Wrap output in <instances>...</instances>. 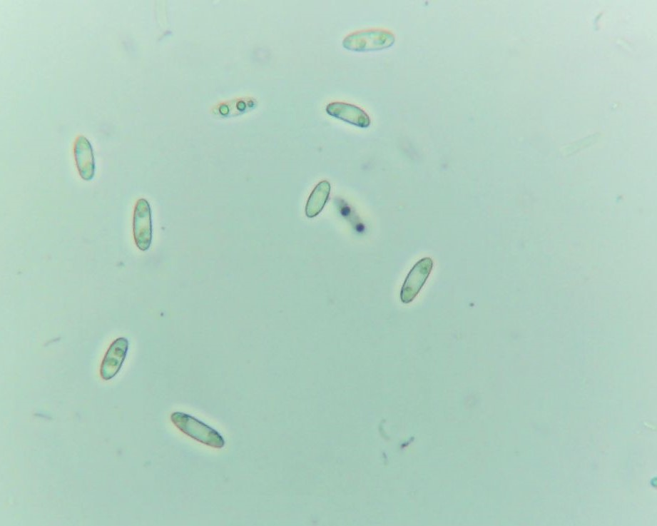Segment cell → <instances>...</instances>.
I'll return each instance as SVG.
<instances>
[{
    "mask_svg": "<svg viewBox=\"0 0 657 526\" xmlns=\"http://www.w3.org/2000/svg\"><path fill=\"white\" fill-rule=\"evenodd\" d=\"M133 232L136 246L147 251L152 241V218L149 203L144 198L138 199L135 206Z\"/></svg>",
    "mask_w": 657,
    "mask_h": 526,
    "instance_id": "3",
    "label": "cell"
},
{
    "mask_svg": "<svg viewBox=\"0 0 657 526\" xmlns=\"http://www.w3.org/2000/svg\"><path fill=\"white\" fill-rule=\"evenodd\" d=\"M432 267L433 261L429 257L421 258L413 265L401 288L400 300L402 303H411L416 298L427 281Z\"/></svg>",
    "mask_w": 657,
    "mask_h": 526,
    "instance_id": "4",
    "label": "cell"
},
{
    "mask_svg": "<svg viewBox=\"0 0 657 526\" xmlns=\"http://www.w3.org/2000/svg\"><path fill=\"white\" fill-rule=\"evenodd\" d=\"M395 42L394 35L387 30L369 29L356 31L347 36L342 46L355 52L375 51L388 49Z\"/></svg>",
    "mask_w": 657,
    "mask_h": 526,
    "instance_id": "2",
    "label": "cell"
},
{
    "mask_svg": "<svg viewBox=\"0 0 657 526\" xmlns=\"http://www.w3.org/2000/svg\"><path fill=\"white\" fill-rule=\"evenodd\" d=\"M325 111L329 116L359 128H367L371 123L368 114L362 108L352 103L332 102L326 106Z\"/></svg>",
    "mask_w": 657,
    "mask_h": 526,
    "instance_id": "5",
    "label": "cell"
},
{
    "mask_svg": "<svg viewBox=\"0 0 657 526\" xmlns=\"http://www.w3.org/2000/svg\"><path fill=\"white\" fill-rule=\"evenodd\" d=\"M76 166L81 178L91 181L95 175V158L90 141L83 136H79L73 147Z\"/></svg>",
    "mask_w": 657,
    "mask_h": 526,
    "instance_id": "7",
    "label": "cell"
},
{
    "mask_svg": "<svg viewBox=\"0 0 657 526\" xmlns=\"http://www.w3.org/2000/svg\"><path fill=\"white\" fill-rule=\"evenodd\" d=\"M330 192L327 181H320L310 193L305 206V214L308 218L318 215L326 204Z\"/></svg>",
    "mask_w": 657,
    "mask_h": 526,
    "instance_id": "8",
    "label": "cell"
},
{
    "mask_svg": "<svg viewBox=\"0 0 657 526\" xmlns=\"http://www.w3.org/2000/svg\"><path fill=\"white\" fill-rule=\"evenodd\" d=\"M128 349V340L121 337L116 339L109 346L101 365V376L108 380L120 370L125 360Z\"/></svg>",
    "mask_w": 657,
    "mask_h": 526,
    "instance_id": "6",
    "label": "cell"
},
{
    "mask_svg": "<svg viewBox=\"0 0 657 526\" xmlns=\"http://www.w3.org/2000/svg\"><path fill=\"white\" fill-rule=\"evenodd\" d=\"M170 420L182 433L198 442L215 448L225 445L224 438L217 430L190 415L175 412Z\"/></svg>",
    "mask_w": 657,
    "mask_h": 526,
    "instance_id": "1",
    "label": "cell"
}]
</instances>
